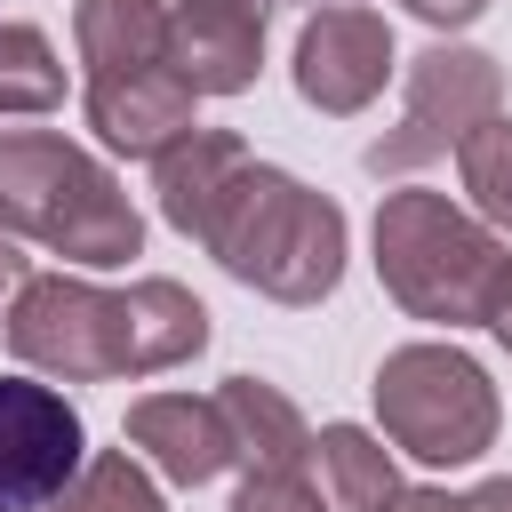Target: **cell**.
Instances as JSON below:
<instances>
[{
    "instance_id": "cell-12",
    "label": "cell",
    "mask_w": 512,
    "mask_h": 512,
    "mask_svg": "<svg viewBox=\"0 0 512 512\" xmlns=\"http://www.w3.org/2000/svg\"><path fill=\"white\" fill-rule=\"evenodd\" d=\"M216 408L232 424V464H248V472H312V424L296 416V400L280 384L224 376Z\"/></svg>"
},
{
    "instance_id": "cell-4",
    "label": "cell",
    "mask_w": 512,
    "mask_h": 512,
    "mask_svg": "<svg viewBox=\"0 0 512 512\" xmlns=\"http://www.w3.org/2000/svg\"><path fill=\"white\" fill-rule=\"evenodd\" d=\"M72 40L88 64V128L128 152V160H160L176 136H192V88L168 56V8L160 0H80L72 8Z\"/></svg>"
},
{
    "instance_id": "cell-1",
    "label": "cell",
    "mask_w": 512,
    "mask_h": 512,
    "mask_svg": "<svg viewBox=\"0 0 512 512\" xmlns=\"http://www.w3.org/2000/svg\"><path fill=\"white\" fill-rule=\"evenodd\" d=\"M8 352L40 376L64 384H112V376H160L184 368L208 344V304L184 280H136V288H96L40 272L8 304Z\"/></svg>"
},
{
    "instance_id": "cell-9",
    "label": "cell",
    "mask_w": 512,
    "mask_h": 512,
    "mask_svg": "<svg viewBox=\"0 0 512 512\" xmlns=\"http://www.w3.org/2000/svg\"><path fill=\"white\" fill-rule=\"evenodd\" d=\"M384 80H392V24L376 8L336 0V8L304 16V32H296V96L312 112H328V120L368 112L384 96Z\"/></svg>"
},
{
    "instance_id": "cell-10",
    "label": "cell",
    "mask_w": 512,
    "mask_h": 512,
    "mask_svg": "<svg viewBox=\"0 0 512 512\" xmlns=\"http://www.w3.org/2000/svg\"><path fill=\"white\" fill-rule=\"evenodd\" d=\"M280 0H184L168 16V56L192 96H240L264 72V32Z\"/></svg>"
},
{
    "instance_id": "cell-6",
    "label": "cell",
    "mask_w": 512,
    "mask_h": 512,
    "mask_svg": "<svg viewBox=\"0 0 512 512\" xmlns=\"http://www.w3.org/2000/svg\"><path fill=\"white\" fill-rule=\"evenodd\" d=\"M376 416L392 432V448H408L416 464H472L496 448V384L472 352L456 344H400L376 368Z\"/></svg>"
},
{
    "instance_id": "cell-3",
    "label": "cell",
    "mask_w": 512,
    "mask_h": 512,
    "mask_svg": "<svg viewBox=\"0 0 512 512\" xmlns=\"http://www.w3.org/2000/svg\"><path fill=\"white\" fill-rule=\"evenodd\" d=\"M0 232L40 240L88 272L128 264L144 248V216L120 176L48 128H0Z\"/></svg>"
},
{
    "instance_id": "cell-11",
    "label": "cell",
    "mask_w": 512,
    "mask_h": 512,
    "mask_svg": "<svg viewBox=\"0 0 512 512\" xmlns=\"http://www.w3.org/2000/svg\"><path fill=\"white\" fill-rule=\"evenodd\" d=\"M128 448H136L160 480L208 488V480L232 464V424H224L216 392H208V400H200V392H144V400L128 408Z\"/></svg>"
},
{
    "instance_id": "cell-5",
    "label": "cell",
    "mask_w": 512,
    "mask_h": 512,
    "mask_svg": "<svg viewBox=\"0 0 512 512\" xmlns=\"http://www.w3.org/2000/svg\"><path fill=\"white\" fill-rule=\"evenodd\" d=\"M504 272V240L464 216L448 192H384L376 208V280L408 320L432 328H472L488 320Z\"/></svg>"
},
{
    "instance_id": "cell-22",
    "label": "cell",
    "mask_w": 512,
    "mask_h": 512,
    "mask_svg": "<svg viewBox=\"0 0 512 512\" xmlns=\"http://www.w3.org/2000/svg\"><path fill=\"white\" fill-rule=\"evenodd\" d=\"M392 512H464V496H440V488H400Z\"/></svg>"
},
{
    "instance_id": "cell-8",
    "label": "cell",
    "mask_w": 512,
    "mask_h": 512,
    "mask_svg": "<svg viewBox=\"0 0 512 512\" xmlns=\"http://www.w3.org/2000/svg\"><path fill=\"white\" fill-rule=\"evenodd\" d=\"M88 464V424L56 384L0 376V512H40Z\"/></svg>"
},
{
    "instance_id": "cell-18",
    "label": "cell",
    "mask_w": 512,
    "mask_h": 512,
    "mask_svg": "<svg viewBox=\"0 0 512 512\" xmlns=\"http://www.w3.org/2000/svg\"><path fill=\"white\" fill-rule=\"evenodd\" d=\"M232 512H320V488L312 472H248Z\"/></svg>"
},
{
    "instance_id": "cell-2",
    "label": "cell",
    "mask_w": 512,
    "mask_h": 512,
    "mask_svg": "<svg viewBox=\"0 0 512 512\" xmlns=\"http://www.w3.org/2000/svg\"><path fill=\"white\" fill-rule=\"evenodd\" d=\"M200 248L272 304H320L344 280V208L288 168L248 160L200 224Z\"/></svg>"
},
{
    "instance_id": "cell-20",
    "label": "cell",
    "mask_w": 512,
    "mask_h": 512,
    "mask_svg": "<svg viewBox=\"0 0 512 512\" xmlns=\"http://www.w3.org/2000/svg\"><path fill=\"white\" fill-rule=\"evenodd\" d=\"M504 352H512V256H504V272H496V296H488V320H480Z\"/></svg>"
},
{
    "instance_id": "cell-15",
    "label": "cell",
    "mask_w": 512,
    "mask_h": 512,
    "mask_svg": "<svg viewBox=\"0 0 512 512\" xmlns=\"http://www.w3.org/2000/svg\"><path fill=\"white\" fill-rule=\"evenodd\" d=\"M64 104V64L40 24H0V120L8 112H56Z\"/></svg>"
},
{
    "instance_id": "cell-23",
    "label": "cell",
    "mask_w": 512,
    "mask_h": 512,
    "mask_svg": "<svg viewBox=\"0 0 512 512\" xmlns=\"http://www.w3.org/2000/svg\"><path fill=\"white\" fill-rule=\"evenodd\" d=\"M464 512H512V480H480V488L464 496Z\"/></svg>"
},
{
    "instance_id": "cell-13",
    "label": "cell",
    "mask_w": 512,
    "mask_h": 512,
    "mask_svg": "<svg viewBox=\"0 0 512 512\" xmlns=\"http://www.w3.org/2000/svg\"><path fill=\"white\" fill-rule=\"evenodd\" d=\"M248 168V144L232 136V128H192V136H176L160 160H152V192H160V216L184 232V240H200V224H208V208L224 200V184Z\"/></svg>"
},
{
    "instance_id": "cell-21",
    "label": "cell",
    "mask_w": 512,
    "mask_h": 512,
    "mask_svg": "<svg viewBox=\"0 0 512 512\" xmlns=\"http://www.w3.org/2000/svg\"><path fill=\"white\" fill-rule=\"evenodd\" d=\"M32 272H24V256L8 248V232H0V320H8V304H16V288H24Z\"/></svg>"
},
{
    "instance_id": "cell-17",
    "label": "cell",
    "mask_w": 512,
    "mask_h": 512,
    "mask_svg": "<svg viewBox=\"0 0 512 512\" xmlns=\"http://www.w3.org/2000/svg\"><path fill=\"white\" fill-rule=\"evenodd\" d=\"M456 168H464V192H472L480 224L488 232H512V120L504 112L456 144Z\"/></svg>"
},
{
    "instance_id": "cell-16",
    "label": "cell",
    "mask_w": 512,
    "mask_h": 512,
    "mask_svg": "<svg viewBox=\"0 0 512 512\" xmlns=\"http://www.w3.org/2000/svg\"><path fill=\"white\" fill-rule=\"evenodd\" d=\"M40 512H168V504H160L152 472H144L128 448H104V456H88V464L72 472V488H64L56 504H40Z\"/></svg>"
},
{
    "instance_id": "cell-7",
    "label": "cell",
    "mask_w": 512,
    "mask_h": 512,
    "mask_svg": "<svg viewBox=\"0 0 512 512\" xmlns=\"http://www.w3.org/2000/svg\"><path fill=\"white\" fill-rule=\"evenodd\" d=\"M504 112V64L488 48H456L432 40L424 56H408V104L400 120L368 144V176H408L440 152H456L472 128H488Z\"/></svg>"
},
{
    "instance_id": "cell-24",
    "label": "cell",
    "mask_w": 512,
    "mask_h": 512,
    "mask_svg": "<svg viewBox=\"0 0 512 512\" xmlns=\"http://www.w3.org/2000/svg\"><path fill=\"white\" fill-rule=\"evenodd\" d=\"M328 8H336V0H328Z\"/></svg>"
},
{
    "instance_id": "cell-14",
    "label": "cell",
    "mask_w": 512,
    "mask_h": 512,
    "mask_svg": "<svg viewBox=\"0 0 512 512\" xmlns=\"http://www.w3.org/2000/svg\"><path fill=\"white\" fill-rule=\"evenodd\" d=\"M312 472H320V504H328V512H392L400 488H408V480L392 472L384 440L360 432V424L312 432Z\"/></svg>"
},
{
    "instance_id": "cell-19",
    "label": "cell",
    "mask_w": 512,
    "mask_h": 512,
    "mask_svg": "<svg viewBox=\"0 0 512 512\" xmlns=\"http://www.w3.org/2000/svg\"><path fill=\"white\" fill-rule=\"evenodd\" d=\"M408 16H424V24H440V32H456V24H472V16H488V0H400Z\"/></svg>"
}]
</instances>
